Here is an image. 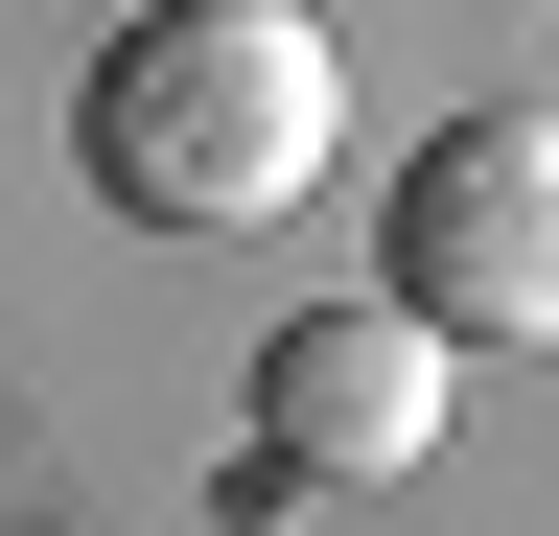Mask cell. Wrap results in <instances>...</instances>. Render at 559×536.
I'll list each match as a JSON object with an SVG mask.
<instances>
[{"label":"cell","mask_w":559,"mask_h":536,"mask_svg":"<svg viewBox=\"0 0 559 536\" xmlns=\"http://www.w3.org/2000/svg\"><path fill=\"white\" fill-rule=\"evenodd\" d=\"M70 141H94V211H140V234H280L349 164V71L304 0H164V24L94 47Z\"/></svg>","instance_id":"6da1fadb"},{"label":"cell","mask_w":559,"mask_h":536,"mask_svg":"<svg viewBox=\"0 0 559 536\" xmlns=\"http://www.w3.org/2000/svg\"><path fill=\"white\" fill-rule=\"evenodd\" d=\"M373 281L443 326V350H559V94L443 117L373 211Z\"/></svg>","instance_id":"7a4b0ae2"},{"label":"cell","mask_w":559,"mask_h":536,"mask_svg":"<svg viewBox=\"0 0 559 536\" xmlns=\"http://www.w3.org/2000/svg\"><path fill=\"white\" fill-rule=\"evenodd\" d=\"M257 443L304 466V490H396L419 443H443V326H419L396 281H349V303H304L257 350Z\"/></svg>","instance_id":"3957f363"}]
</instances>
